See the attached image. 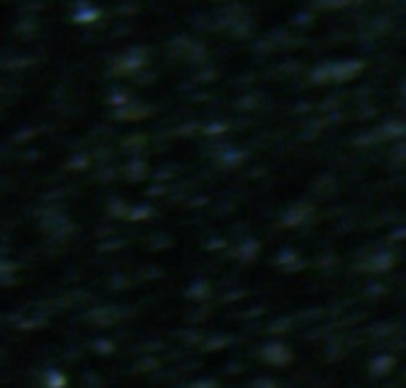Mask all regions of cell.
I'll return each mask as SVG.
<instances>
[{
	"mask_svg": "<svg viewBox=\"0 0 406 388\" xmlns=\"http://www.w3.org/2000/svg\"><path fill=\"white\" fill-rule=\"evenodd\" d=\"M362 59H330V61H321V64L311 69L308 80L316 88H338V86H345L351 80L362 78Z\"/></svg>",
	"mask_w": 406,
	"mask_h": 388,
	"instance_id": "cell-1",
	"label": "cell"
},
{
	"mask_svg": "<svg viewBox=\"0 0 406 388\" xmlns=\"http://www.w3.org/2000/svg\"><path fill=\"white\" fill-rule=\"evenodd\" d=\"M395 266V250H390L388 245H380V247H372L366 253L359 255V264L356 269L362 274H385Z\"/></svg>",
	"mask_w": 406,
	"mask_h": 388,
	"instance_id": "cell-2",
	"label": "cell"
},
{
	"mask_svg": "<svg viewBox=\"0 0 406 388\" xmlns=\"http://www.w3.org/2000/svg\"><path fill=\"white\" fill-rule=\"evenodd\" d=\"M406 139V122L404 120H385L380 122L374 131H369L366 139H356V144L364 146V144H390L393 146L395 141H404Z\"/></svg>",
	"mask_w": 406,
	"mask_h": 388,
	"instance_id": "cell-3",
	"label": "cell"
},
{
	"mask_svg": "<svg viewBox=\"0 0 406 388\" xmlns=\"http://www.w3.org/2000/svg\"><path fill=\"white\" fill-rule=\"evenodd\" d=\"M261 356H263L268 365L285 367L287 362L292 359V351H289V346H285V343H265L263 351H261Z\"/></svg>",
	"mask_w": 406,
	"mask_h": 388,
	"instance_id": "cell-4",
	"label": "cell"
},
{
	"mask_svg": "<svg viewBox=\"0 0 406 388\" xmlns=\"http://www.w3.org/2000/svg\"><path fill=\"white\" fill-rule=\"evenodd\" d=\"M314 216V205L308 200L303 202H297V205H292V211H287L285 213V226H300V223H306L308 218Z\"/></svg>",
	"mask_w": 406,
	"mask_h": 388,
	"instance_id": "cell-5",
	"label": "cell"
},
{
	"mask_svg": "<svg viewBox=\"0 0 406 388\" xmlns=\"http://www.w3.org/2000/svg\"><path fill=\"white\" fill-rule=\"evenodd\" d=\"M318 8L324 11H342V8H356V6H364L366 0H314Z\"/></svg>",
	"mask_w": 406,
	"mask_h": 388,
	"instance_id": "cell-6",
	"label": "cell"
},
{
	"mask_svg": "<svg viewBox=\"0 0 406 388\" xmlns=\"http://www.w3.org/2000/svg\"><path fill=\"white\" fill-rule=\"evenodd\" d=\"M388 365H395L393 356H385V359H377V362L372 359V372H377V375H388V372H390V367Z\"/></svg>",
	"mask_w": 406,
	"mask_h": 388,
	"instance_id": "cell-7",
	"label": "cell"
},
{
	"mask_svg": "<svg viewBox=\"0 0 406 388\" xmlns=\"http://www.w3.org/2000/svg\"><path fill=\"white\" fill-rule=\"evenodd\" d=\"M398 93H401V99L406 101V78L401 80V88H398Z\"/></svg>",
	"mask_w": 406,
	"mask_h": 388,
	"instance_id": "cell-8",
	"label": "cell"
}]
</instances>
